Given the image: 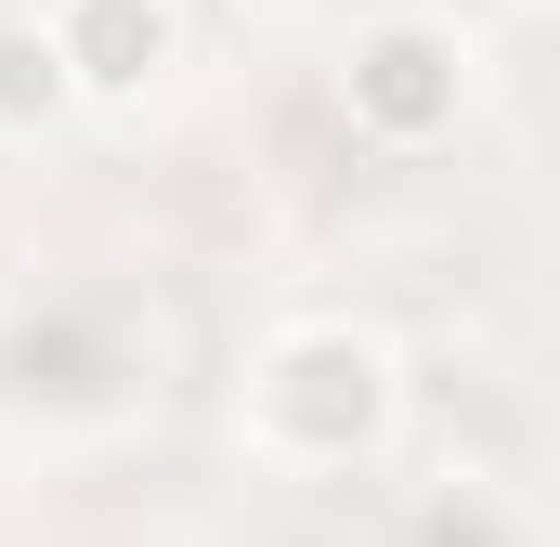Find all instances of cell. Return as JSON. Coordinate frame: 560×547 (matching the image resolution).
Returning <instances> with one entry per match:
<instances>
[{"mask_svg": "<svg viewBox=\"0 0 560 547\" xmlns=\"http://www.w3.org/2000/svg\"><path fill=\"white\" fill-rule=\"evenodd\" d=\"M405 547H535V522H522L495 482H443V496H418Z\"/></svg>", "mask_w": 560, "mask_h": 547, "instance_id": "obj_5", "label": "cell"}, {"mask_svg": "<svg viewBox=\"0 0 560 547\" xmlns=\"http://www.w3.org/2000/svg\"><path fill=\"white\" fill-rule=\"evenodd\" d=\"M39 39H52L79 118H131L183 79V0H39Z\"/></svg>", "mask_w": 560, "mask_h": 547, "instance_id": "obj_3", "label": "cell"}, {"mask_svg": "<svg viewBox=\"0 0 560 547\" xmlns=\"http://www.w3.org/2000/svg\"><path fill=\"white\" fill-rule=\"evenodd\" d=\"M469 92H482V53H469L456 13H365V26L339 39V118L378 143V156L456 143Z\"/></svg>", "mask_w": 560, "mask_h": 547, "instance_id": "obj_2", "label": "cell"}, {"mask_svg": "<svg viewBox=\"0 0 560 547\" xmlns=\"http://www.w3.org/2000/svg\"><path fill=\"white\" fill-rule=\"evenodd\" d=\"M235 430H248L261 469H378L392 430H405V352L352 313H300V326L261 339Z\"/></svg>", "mask_w": 560, "mask_h": 547, "instance_id": "obj_1", "label": "cell"}, {"mask_svg": "<svg viewBox=\"0 0 560 547\" xmlns=\"http://www.w3.org/2000/svg\"><path fill=\"white\" fill-rule=\"evenodd\" d=\"M66 118H79V92H66V66H52L39 13H0V143H52Z\"/></svg>", "mask_w": 560, "mask_h": 547, "instance_id": "obj_4", "label": "cell"}]
</instances>
